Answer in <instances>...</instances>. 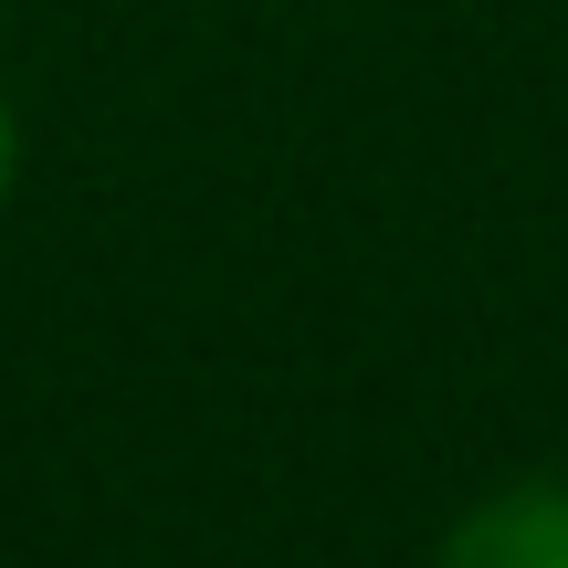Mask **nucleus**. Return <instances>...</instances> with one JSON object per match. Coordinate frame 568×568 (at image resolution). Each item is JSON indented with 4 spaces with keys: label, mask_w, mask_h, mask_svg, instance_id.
<instances>
[{
    "label": "nucleus",
    "mask_w": 568,
    "mask_h": 568,
    "mask_svg": "<svg viewBox=\"0 0 568 568\" xmlns=\"http://www.w3.org/2000/svg\"><path fill=\"white\" fill-rule=\"evenodd\" d=\"M432 568H568V474H516L443 527Z\"/></svg>",
    "instance_id": "f257e3e1"
},
{
    "label": "nucleus",
    "mask_w": 568,
    "mask_h": 568,
    "mask_svg": "<svg viewBox=\"0 0 568 568\" xmlns=\"http://www.w3.org/2000/svg\"><path fill=\"white\" fill-rule=\"evenodd\" d=\"M11 190H21V116H11V95H0V211H11Z\"/></svg>",
    "instance_id": "f03ea898"
}]
</instances>
